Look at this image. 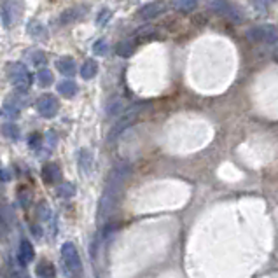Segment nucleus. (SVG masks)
I'll list each match as a JSON object with an SVG mask.
<instances>
[{
    "label": "nucleus",
    "instance_id": "nucleus-4",
    "mask_svg": "<svg viewBox=\"0 0 278 278\" xmlns=\"http://www.w3.org/2000/svg\"><path fill=\"white\" fill-rule=\"evenodd\" d=\"M9 77H11L12 84L20 93H25L28 87L32 86V76L27 70L23 63H11L9 65Z\"/></svg>",
    "mask_w": 278,
    "mask_h": 278
},
{
    "label": "nucleus",
    "instance_id": "nucleus-14",
    "mask_svg": "<svg viewBox=\"0 0 278 278\" xmlns=\"http://www.w3.org/2000/svg\"><path fill=\"white\" fill-rule=\"evenodd\" d=\"M27 30H28V33L33 35L35 39H42V40L48 39V30H46V27H44L42 23H39V21H30Z\"/></svg>",
    "mask_w": 278,
    "mask_h": 278
},
{
    "label": "nucleus",
    "instance_id": "nucleus-5",
    "mask_svg": "<svg viewBox=\"0 0 278 278\" xmlns=\"http://www.w3.org/2000/svg\"><path fill=\"white\" fill-rule=\"evenodd\" d=\"M245 37L252 42H266L275 44L278 42V30L271 25H259L250 30H247Z\"/></svg>",
    "mask_w": 278,
    "mask_h": 278
},
{
    "label": "nucleus",
    "instance_id": "nucleus-3",
    "mask_svg": "<svg viewBox=\"0 0 278 278\" xmlns=\"http://www.w3.org/2000/svg\"><path fill=\"white\" fill-rule=\"evenodd\" d=\"M142 109H143L142 104H140V105H133V107L128 109V111L124 112L123 117H121V119L114 124V128L111 130V133H109V142H114V140L117 139V137H119L124 130H128V128L131 126V124L135 123V119L140 115Z\"/></svg>",
    "mask_w": 278,
    "mask_h": 278
},
{
    "label": "nucleus",
    "instance_id": "nucleus-10",
    "mask_svg": "<svg viewBox=\"0 0 278 278\" xmlns=\"http://www.w3.org/2000/svg\"><path fill=\"white\" fill-rule=\"evenodd\" d=\"M18 20V9L14 2H4L2 4V23L4 27H9Z\"/></svg>",
    "mask_w": 278,
    "mask_h": 278
},
{
    "label": "nucleus",
    "instance_id": "nucleus-28",
    "mask_svg": "<svg viewBox=\"0 0 278 278\" xmlns=\"http://www.w3.org/2000/svg\"><path fill=\"white\" fill-rule=\"evenodd\" d=\"M273 58H275V61H278V49L275 51V55H273Z\"/></svg>",
    "mask_w": 278,
    "mask_h": 278
},
{
    "label": "nucleus",
    "instance_id": "nucleus-12",
    "mask_svg": "<svg viewBox=\"0 0 278 278\" xmlns=\"http://www.w3.org/2000/svg\"><path fill=\"white\" fill-rule=\"evenodd\" d=\"M79 170L81 173L89 175L93 170V152L89 149H83L79 152Z\"/></svg>",
    "mask_w": 278,
    "mask_h": 278
},
{
    "label": "nucleus",
    "instance_id": "nucleus-17",
    "mask_svg": "<svg viewBox=\"0 0 278 278\" xmlns=\"http://www.w3.org/2000/svg\"><path fill=\"white\" fill-rule=\"evenodd\" d=\"M58 93L63 95V96H67V98L76 96L77 95V84L74 83V81H61V83L58 84Z\"/></svg>",
    "mask_w": 278,
    "mask_h": 278
},
{
    "label": "nucleus",
    "instance_id": "nucleus-19",
    "mask_svg": "<svg viewBox=\"0 0 278 278\" xmlns=\"http://www.w3.org/2000/svg\"><path fill=\"white\" fill-rule=\"evenodd\" d=\"M133 51H135V46L131 42H128V40H123V42L117 44V48H115V53L119 56H123V58H130L131 55H133Z\"/></svg>",
    "mask_w": 278,
    "mask_h": 278
},
{
    "label": "nucleus",
    "instance_id": "nucleus-7",
    "mask_svg": "<svg viewBox=\"0 0 278 278\" xmlns=\"http://www.w3.org/2000/svg\"><path fill=\"white\" fill-rule=\"evenodd\" d=\"M163 11H165L163 2H151V4H145L143 7L139 9L137 18H139V20H152V18L159 16Z\"/></svg>",
    "mask_w": 278,
    "mask_h": 278
},
{
    "label": "nucleus",
    "instance_id": "nucleus-27",
    "mask_svg": "<svg viewBox=\"0 0 278 278\" xmlns=\"http://www.w3.org/2000/svg\"><path fill=\"white\" fill-rule=\"evenodd\" d=\"M33 63H35V65L46 63V56H44V53H35V58H33Z\"/></svg>",
    "mask_w": 278,
    "mask_h": 278
},
{
    "label": "nucleus",
    "instance_id": "nucleus-21",
    "mask_svg": "<svg viewBox=\"0 0 278 278\" xmlns=\"http://www.w3.org/2000/svg\"><path fill=\"white\" fill-rule=\"evenodd\" d=\"M198 5V0H175V7L180 11H193Z\"/></svg>",
    "mask_w": 278,
    "mask_h": 278
},
{
    "label": "nucleus",
    "instance_id": "nucleus-2",
    "mask_svg": "<svg viewBox=\"0 0 278 278\" xmlns=\"http://www.w3.org/2000/svg\"><path fill=\"white\" fill-rule=\"evenodd\" d=\"M61 259H63V264L68 273L74 275V277L81 275V271H83V262H81L79 252H77L76 245L72 242L63 243V247H61Z\"/></svg>",
    "mask_w": 278,
    "mask_h": 278
},
{
    "label": "nucleus",
    "instance_id": "nucleus-16",
    "mask_svg": "<svg viewBox=\"0 0 278 278\" xmlns=\"http://www.w3.org/2000/svg\"><path fill=\"white\" fill-rule=\"evenodd\" d=\"M96 72H98V65H96V61L86 60L83 63V67H81V77L86 79V81H89L96 76Z\"/></svg>",
    "mask_w": 278,
    "mask_h": 278
},
{
    "label": "nucleus",
    "instance_id": "nucleus-1",
    "mask_svg": "<svg viewBox=\"0 0 278 278\" xmlns=\"http://www.w3.org/2000/svg\"><path fill=\"white\" fill-rule=\"evenodd\" d=\"M128 175H130V167H128L126 163L117 165V167L112 170L107 186H105V191L104 195H102V201H100V217H105V215L114 208V203L119 198L121 187H123Z\"/></svg>",
    "mask_w": 278,
    "mask_h": 278
},
{
    "label": "nucleus",
    "instance_id": "nucleus-9",
    "mask_svg": "<svg viewBox=\"0 0 278 278\" xmlns=\"http://www.w3.org/2000/svg\"><path fill=\"white\" fill-rule=\"evenodd\" d=\"M33 257H35V250H33V245L28 240H23L20 243V250H18V259L23 266H27L28 262H32Z\"/></svg>",
    "mask_w": 278,
    "mask_h": 278
},
{
    "label": "nucleus",
    "instance_id": "nucleus-15",
    "mask_svg": "<svg viewBox=\"0 0 278 278\" xmlns=\"http://www.w3.org/2000/svg\"><path fill=\"white\" fill-rule=\"evenodd\" d=\"M86 12H84V9L83 7H72V9H67V11L61 14V18H60V21L61 23H72V21H76V20H79V18H83Z\"/></svg>",
    "mask_w": 278,
    "mask_h": 278
},
{
    "label": "nucleus",
    "instance_id": "nucleus-6",
    "mask_svg": "<svg viewBox=\"0 0 278 278\" xmlns=\"http://www.w3.org/2000/svg\"><path fill=\"white\" fill-rule=\"evenodd\" d=\"M37 111L42 117H53L58 112V100L53 95H44L37 102Z\"/></svg>",
    "mask_w": 278,
    "mask_h": 278
},
{
    "label": "nucleus",
    "instance_id": "nucleus-13",
    "mask_svg": "<svg viewBox=\"0 0 278 278\" xmlns=\"http://www.w3.org/2000/svg\"><path fill=\"white\" fill-rule=\"evenodd\" d=\"M56 67H58V70L63 74V76H74L76 74V61L72 60V58H68V56H65V58H60L58 60V63H56Z\"/></svg>",
    "mask_w": 278,
    "mask_h": 278
},
{
    "label": "nucleus",
    "instance_id": "nucleus-22",
    "mask_svg": "<svg viewBox=\"0 0 278 278\" xmlns=\"http://www.w3.org/2000/svg\"><path fill=\"white\" fill-rule=\"evenodd\" d=\"M37 273H39L42 278H55V268H53L49 262H44V264H39Z\"/></svg>",
    "mask_w": 278,
    "mask_h": 278
},
{
    "label": "nucleus",
    "instance_id": "nucleus-18",
    "mask_svg": "<svg viewBox=\"0 0 278 278\" xmlns=\"http://www.w3.org/2000/svg\"><path fill=\"white\" fill-rule=\"evenodd\" d=\"M37 81H39L40 86H51L55 77H53V72L49 68H40L37 72Z\"/></svg>",
    "mask_w": 278,
    "mask_h": 278
},
{
    "label": "nucleus",
    "instance_id": "nucleus-8",
    "mask_svg": "<svg viewBox=\"0 0 278 278\" xmlns=\"http://www.w3.org/2000/svg\"><path fill=\"white\" fill-rule=\"evenodd\" d=\"M214 5H215V9L221 12V14H224V16H229L231 20H238V21L243 20V16L240 14L238 9H236L233 4H229L227 0H215Z\"/></svg>",
    "mask_w": 278,
    "mask_h": 278
},
{
    "label": "nucleus",
    "instance_id": "nucleus-20",
    "mask_svg": "<svg viewBox=\"0 0 278 278\" xmlns=\"http://www.w3.org/2000/svg\"><path fill=\"white\" fill-rule=\"evenodd\" d=\"M58 195H60V198H74V196H76V186L70 182L61 184V186L58 187Z\"/></svg>",
    "mask_w": 278,
    "mask_h": 278
},
{
    "label": "nucleus",
    "instance_id": "nucleus-11",
    "mask_svg": "<svg viewBox=\"0 0 278 278\" xmlns=\"http://www.w3.org/2000/svg\"><path fill=\"white\" fill-rule=\"evenodd\" d=\"M42 179L46 184H49V186H53V184H56L58 180H61V171L60 168L56 167L55 163H49L44 167L42 170Z\"/></svg>",
    "mask_w": 278,
    "mask_h": 278
},
{
    "label": "nucleus",
    "instance_id": "nucleus-23",
    "mask_svg": "<svg viewBox=\"0 0 278 278\" xmlns=\"http://www.w3.org/2000/svg\"><path fill=\"white\" fill-rule=\"evenodd\" d=\"M4 114L7 115V117H18V114H20V107H18L16 102H7V104L4 105Z\"/></svg>",
    "mask_w": 278,
    "mask_h": 278
},
{
    "label": "nucleus",
    "instance_id": "nucleus-25",
    "mask_svg": "<svg viewBox=\"0 0 278 278\" xmlns=\"http://www.w3.org/2000/svg\"><path fill=\"white\" fill-rule=\"evenodd\" d=\"M5 133H7V137H11V139H14V140L20 137V130H18V126H14V124L5 126Z\"/></svg>",
    "mask_w": 278,
    "mask_h": 278
},
{
    "label": "nucleus",
    "instance_id": "nucleus-26",
    "mask_svg": "<svg viewBox=\"0 0 278 278\" xmlns=\"http://www.w3.org/2000/svg\"><path fill=\"white\" fill-rule=\"evenodd\" d=\"M107 18H111V11H109V9H104V11L100 12V16L96 18V23H98V25H104Z\"/></svg>",
    "mask_w": 278,
    "mask_h": 278
},
{
    "label": "nucleus",
    "instance_id": "nucleus-24",
    "mask_svg": "<svg viewBox=\"0 0 278 278\" xmlns=\"http://www.w3.org/2000/svg\"><path fill=\"white\" fill-rule=\"evenodd\" d=\"M93 51H95L96 55H100V56L107 55V51H109L107 40H105V39H100V40H96V42H95V46H93Z\"/></svg>",
    "mask_w": 278,
    "mask_h": 278
}]
</instances>
